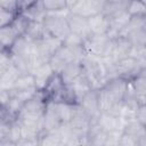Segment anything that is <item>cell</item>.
Returning a JSON list of instances; mask_svg holds the SVG:
<instances>
[{"instance_id": "obj_1", "label": "cell", "mask_w": 146, "mask_h": 146, "mask_svg": "<svg viewBox=\"0 0 146 146\" xmlns=\"http://www.w3.org/2000/svg\"><path fill=\"white\" fill-rule=\"evenodd\" d=\"M83 75L90 83L94 90H98L107 82V71L102 57L84 55L81 58Z\"/></svg>"}, {"instance_id": "obj_2", "label": "cell", "mask_w": 146, "mask_h": 146, "mask_svg": "<svg viewBox=\"0 0 146 146\" xmlns=\"http://www.w3.org/2000/svg\"><path fill=\"white\" fill-rule=\"evenodd\" d=\"M70 11L64 13H47L43 21V26L47 35L56 38L60 41H65L71 34L70 26L66 19V16Z\"/></svg>"}, {"instance_id": "obj_3", "label": "cell", "mask_w": 146, "mask_h": 146, "mask_svg": "<svg viewBox=\"0 0 146 146\" xmlns=\"http://www.w3.org/2000/svg\"><path fill=\"white\" fill-rule=\"evenodd\" d=\"M106 0H73L67 1L68 11L84 18H90L104 11Z\"/></svg>"}, {"instance_id": "obj_4", "label": "cell", "mask_w": 146, "mask_h": 146, "mask_svg": "<svg viewBox=\"0 0 146 146\" xmlns=\"http://www.w3.org/2000/svg\"><path fill=\"white\" fill-rule=\"evenodd\" d=\"M113 44V39H111L107 34L96 35L91 34L83 42V49L87 55H92L102 58H106L111 54Z\"/></svg>"}, {"instance_id": "obj_5", "label": "cell", "mask_w": 146, "mask_h": 146, "mask_svg": "<svg viewBox=\"0 0 146 146\" xmlns=\"http://www.w3.org/2000/svg\"><path fill=\"white\" fill-rule=\"evenodd\" d=\"M141 71H143L141 64L132 57H127L114 64V76L122 78L128 81H131Z\"/></svg>"}, {"instance_id": "obj_6", "label": "cell", "mask_w": 146, "mask_h": 146, "mask_svg": "<svg viewBox=\"0 0 146 146\" xmlns=\"http://www.w3.org/2000/svg\"><path fill=\"white\" fill-rule=\"evenodd\" d=\"M79 59L74 52V50L63 43V46L52 55L49 64L52 67L56 74H60V72L72 62Z\"/></svg>"}, {"instance_id": "obj_7", "label": "cell", "mask_w": 146, "mask_h": 146, "mask_svg": "<svg viewBox=\"0 0 146 146\" xmlns=\"http://www.w3.org/2000/svg\"><path fill=\"white\" fill-rule=\"evenodd\" d=\"M131 49H132V44L130 43V41L127 38L119 35L117 38L113 39L111 54H110L108 57H106V59H108L110 62L115 64L119 60L129 57L130 52H131Z\"/></svg>"}, {"instance_id": "obj_8", "label": "cell", "mask_w": 146, "mask_h": 146, "mask_svg": "<svg viewBox=\"0 0 146 146\" xmlns=\"http://www.w3.org/2000/svg\"><path fill=\"white\" fill-rule=\"evenodd\" d=\"M81 107L84 110L87 115L89 116L91 124L97 123L98 117L100 115V110H99V104H98V96H97V90H90L87 92L82 99L79 102Z\"/></svg>"}, {"instance_id": "obj_9", "label": "cell", "mask_w": 146, "mask_h": 146, "mask_svg": "<svg viewBox=\"0 0 146 146\" xmlns=\"http://www.w3.org/2000/svg\"><path fill=\"white\" fill-rule=\"evenodd\" d=\"M70 124L72 129L75 131H79L82 133L88 132L91 125V121L80 104H72V117H71Z\"/></svg>"}, {"instance_id": "obj_10", "label": "cell", "mask_w": 146, "mask_h": 146, "mask_svg": "<svg viewBox=\"0 0 146 146\" xmlns=\"http://www.w3.org/2000/svg\"><path fill=\"white\" fill-rule=\"evenodd\" d=\"M66 19H67L71 33L81 36L83 40L88 39L91 35L87 18L81 17V16L75 15V14H72V13H68L66 16Z\"/></svg>"}, {"instance_id": "obj_11", "label": "cell", "mask_w": 146, "mask_h": 146, "mask_svg": "<svg viewBox=\"0 0 146 146\" xmlns=\"http://www.w3.org/2000/svg\"><path fill=\"white\" fill-rule=\"evenodd\" d=\"M104 88L107 89V91L113 96V98L116 102L122 103V100L124 99L127 95L128 88H129V81L122 78H114V79L108 80L105 83Z\"/></svg>"}, {"instance_id": "obj_12", "label": "cell", "mask_w": 146, "mask_h": 146, "mask_svg": "<svg viewBox=\"0 0 146 146\" xmlns=\"http://www.w3.org/2000/svg\"><path fill=\"white\" fill-rule=\"evenodd\" d=\"M97 123L106 132L116 131V130L123 132V128L125 125L124 119H122L121 116H116V115L110 114V113H100Z\"/></svg>"}, {"instance_id": "obj_13", "label": "cell", "mask_w": 146, "mask_h": 146, "mask_svg": "<svg viewBox=\"0 0 146 146\" xmlns=\"http://www.w3.org/2000/svg\"><path fill=\"white\" fill-rule=\"evenodd\" d=\"M34 80H35V87L39 91H43L48 83L50 82L51 78L55 75V72L52 70V67L50 66V64H43L39 67H36L33 72H32Z\"/></svg>"}, {"instance_id": "obj_14", "label": "cell", "mask_w": 146, "mask_h": 146, "mask_svg": "<svg viewBox=\"0 0 146 146\" xmlns=\"http://www.w3.org/2000/svg\"><path fill=\"white\" fill-rule=\"evenodd\" d=\"M62 124L56 108H55V102L52 100H47V106H46V112L43 115V132H52L59 128Z\"/></svg>"}, {"instance_id": "obj_15", "label": "cell", "mask_w": 146, "mask_h": 146, "mask_svg": "<svg viewBox=\"0 0 146 146\" xmlns=\"http://www.w3.org/2000/svg\"><path fill=\"white\" fill-rule=\"evenodd\" d=\"M88 25L91 34L103 35L107 34L110 31V19L103 13L88 18Z\"/></svg>"}, {"instance_id": "obj_16", "label": "cell", "mask_w": 146, "mask_h": 146, "mask_svg": "<svg viewBox=\"0 0 146 146\" xmlns=\"http://www.w3.org/2000/svg\"><path fill=\"white\" fill-rule=\"evenodd\" d=\"M83 74L82 71V64L81 59H76L68 64L62 72H60V79L65 86H70L72 82H74L78 78H80Z\"/></svg>"}, {"instance_id": "obj_17", "label": "cell", "mask_w": 146, "mask_h": 146, "mask_svg": "<svg viewBox=\"0 0 146 146\" xmlns=\"http://www.w3.org/2000/svg\"><path fill=\"white\" fill-rule=\"evenodd\" d=\"M133 89L137 100L140 104H146V71H141L136 78L129 81Z\"/></svg>"}, {"instance_id": "obj_18", "label": "cell", "mask_w": 146, "mask_h": 146, "mask_svg": "<svg viewBox=\"0 0 146 146\" xmlns=\"http://www.w3.org/2000/svg\"><path fill=\"white\" fill-rule=\"evenodd\" d=\"M21 75H22V72L16 66H11L6 72L1 73L0 74V90L11 91V89L14 88L16 81L18 80Z\"/></svg>"}, {"instance_id": "obj_19", "label": "cell", "mask_w": 146, "mask_h": 146, "mask_svg": "<svg viewBox=\"0 0 146 146\" xmlns=\"http://www.w3.org/2000/svg\"><path fill=\"white\" fill-rule=\"evenodd\" d=\"M107 137V132L98 124H91L87 132L88 146H103Z\"/></svg>"}, {"instance_id": "obj_20", "label": "cell", "mask_w": 146, "mask_h": 146, "mask_svg": "<svg viewBox=\"0 0 146 146\" xmlns=\"http://www.w3.org/2000/svg\"><path fill=\"white\" fill-rule=\"evenodd\" d=\"M38 90L35 87V80L32 73L29 74H22L18 80L16 81L14 88L11 89V94H19V92H26V91H33Z\"/></svg>"}, {"instance_id": "obj_21", "label": "cell", "mask_w": 146, "mask_h": 146, "mask_svg": "<svg viewBox=\"0 0 146 146\" xmlns=\"http://www.w3.org/2000/svg\"><path fill=\"white\" fill-rule=\"evenodd\" d=\"M18 38L19 35L11 27V25L0 27V43H1L2 50L9 51Z\"/></svg>"}, {"instance_id": "obj_22", "label": "cell", "mask_w": 146, "mask_h": 146, "mask_svg": "<svg viewBox=\"0 0 146 146\" xmlns=\"http://www.w3.org/2000/svg\"><path fill=\"white\" fill-rule=\"evenodd\" d=\"M44 34H46V31H44L43 23L30 21L29 26H27V29L25 31L24 36H26L31 41H38V40L43 39Z\"/></svg>"}, {"instance_id": "obj_23", "label": "cell", "mask_w": 146, "mask_h": 146, "mask_svg": "<svg viewBox=\"0 0 146 146\" xmlns=\"http://www.w3.org/2000/svg\"><path fill=\"white\" fill-rule=\"evenodd\" d=\"M128 6H129V1L127 0H106V5L103 14L110 17L121 11H125L128 9Z\"/></svg>"}, {"instance_id": "obj_24", "label": "cell", "mask_w": 146, "mask_h": 146, "mask_svg": "<svg viewBox=\"0 0 146 146\" xmlns=\"http://www.w3.org/2000/svg\"><path fill=\"white\" fill-rule=\"evenodd\" d=\"M146 25V15H140V16H131L129 23L127 26L123 29V31L120 33L121 36H127L129 33L135 32L137 30L145 29Z\"/></svg>"}, {"instance_id": "obj_25", "label": "cell", "mask_w": 146, "mask_h": 146, "mask_svg": "<svg viewBox=\"0 0 146 146\" xmlns=\"http://www.w3.org/2000/svg\"><path fill=\"white\" fill-rule=\"evenodd\" d=\"M55 108L62 123H70L72 117V104L66 102H55Z\"/></svg>"}, {"instance_id": "obj_26", "label": "cell", "mask_w": 146, "mask_h": 146, "mask_svg": "<svg viewBox=\"0 0 146 146\" xmlns=\"http://www.w3.org/2000/svg\"><path fill=\"white\" fill-rule=\"evenodd\" d=\"M123 132L133 137V138H136V139H138L144 133H146V127L140 124L137 120H131V121L125 122V125L123 128Z\"/></svg>"}, {"instance_id": "obj_27", "label": "cell", "mask_w": 146, "mask_h": 146, "mask_svg": "<svg viewBox=\"0 0 146 146\" xmlns=\"http://www.w3.org/2000/svg\"><path fill=\"white\" fill-rule=\"evenodd\" d=\"M46 13H64L68 11L66 0H42Z\"/></svg>"}, {"instance_id": "obj_28", "label": "cell", "mask_w": 146, "mask_h": 146, "mask_svg": "<svg viewBox=\"0 0 146 146\" xmlns=\"http://www.w3.org/2000/svg\"><path fill=\"white\" fill-rule=\"evenodd\" d=\"M62 144L63 140L56 131L42 132L39 137V146H60Z\"/></svg>"}, {"instance_id": "obj_29", "label": "cell", "mask_w": 146, "mask_h": 146, "mask_svg": "<svg viewBox=\"0 0 146 146\" xmlns=\"http://www.w3.org/2000/svg\"><path fill=\"white\" fill-rule=\"evenodd\" d=\"M124 38H127L130 41L132 47H144V46H146V31H145V29L131 32Z\"/></svg>"}, {"instance_id": "obj_30", "label": "cell", "mask_w": 146, "mask_h": 146, "mask_svg": "<svg viewBox=\"0 0 146 146\" xmlns=\"http://www.w3.org/2000/svg\"><path fill=\"white\" fill-rule=\"evenodd\" d=\"M29 23H30V19L25 15H23L22 13H18L16 18H15V21L11 24V27L16 31V33L19 36H22V35L25 34V31H26V29L29 26Z\"/></svg>"}, {"instance_id": "obj_31", "label": "cell", "mask_w": 146, "mask_h": 146, "mask_svg": "<svg viewBox=\"0 0 146 146\" xmlns=\"http://www.w3.org/2000/svg\"><path fill=\"white\" fill-rule=\"evenodd\" d=\"M22 139V127L18 122L17 119L10 122V129H9V135H8V140L11 143L17 144Z\"/></svg>"}, {"instance_id": "obj_32", "label": "cell", "mask_w": 146, "mask_h": 146, "mask_svg": "<svg viewBox=\"0 0 146 146\" xmlns=\"http://www.w3.org/2000/svg\"><path fill=\"white\" fill-rule=\"evenodd\" d=\"M127 11L130 16L146 15V5L144 1H129Z\"/></svg>"}, {"instance_id": "obj_33", "label": "cell", "mask_w": 146, "mask_h": 146, "mask_svg": "<svg viewBox=\"0 0 146 146\" xmlns=\"http://www.w3.org/2000/svg\"><path fill=\"white\" fill-rule=\"evenodd\" d=\"M17 14L6 10V9H0V27H5V26H9L13 24V22L15 21Z\"/></svg>"}, {"instance_id": "obj_34", "label": "cell", "mask_w": 146, "mask_h": 146, "mask_svg": "<svg viewBox=\"0 0 146 146\" xmlns=\"http://www.w3.org/2000/svg\"><path fill=\"white\" fill-rule=\"evenodd\" d=\"M11 66H14V64H13V59H11L10 52L6 51V50H1V55H0V74L6 72L7 70H9Z\"/></svg>"}, {"instance_id": "obj_35", "label": "cell", "mask_w": 146, "mask_h": 146, "mask_svg": "<svg viewBox=\"0 0 146 146\" xmlns=\"http://www.w3.org/2000/svg\"><path fill=\"white\" fill-rule=\"evenodd\" d=\"M121 135H122V131H117V130L107 132V137L103 146H119Z\"/></svg>"}, {"instance_id": "obj_36", "label": "cell", "mask_w": 146, "mask_h": 146, "mask_svg": "<svg viewBox=\"0 0 146 146\" xmlns=\"http://www.w3.org/2000/svg\"><path fill=\"white\" fill-rule=\"evenodd\" d=\"M83 42H84V40L81 36L71 33L67 36V39L64 41V44L67 46V47H71V48H76V47H82L83 46Z\"/></svg>"}, {"instance_id": "obj_37", "label": "cell", "mask_w": 146, "mask_h": 146, "mask_svg": "<svg viewBox=\"0 0 146 146\" xmlns=\"http://www.w3.org/2000/svg\"><path fill=\"white\" fill-rule=\"evenodd\" d=\"M0 9H6L13 13L18 14V1L15 0H1L0 1Z\"/></svg>"}, {"instance_id": "obj_38", "label": "cell", "mask_w": 146, "mask_h": 146, "mask_svg": "<svg viewBox=\"0 0 146 146\" xmlns=\"http://www.w3.org/2000/svg\"><path fill=\"white\" fill-rule=\"evenodd\" d=\"M136 120L146 127V104H140L136 112Z\"/></svg>"}, {"instance_id": "obj_39", "label": "cell", "mask_w": 146, "mask_h": 146, "mask_svg": "<svg viewBox=\"0 0 146 146\" xmlns=\"http://www.w3.org/2000/svg\"><path fill=\"white\" fill-rule=\"evenodd\" d=\"M119 146H137V139L122 132L120 141H119Z\"/></svg>"}, {"instance_id": "obj_40", "label": "cell", "mask_w": 146, "mask_h": 146, "mask_svg": "<svg viewBox=\"0 0 146 146\" xmlns=\"http://www.w3.org/2000/svg\"><path fill=\"white\" fill-rule=\"evenodd\" d=\"M9 129H10V122L1 121V124H0V141L8 140Z\"/></svg>"}, {"instance_id": "obj_41", "label": "cell", "mask_w": 146, "mask_h": 146, "mask_svg": "<svg viewBox=\"0 0 146 146\" xmlns=\"http://www.w3.org/2000/svg\"><path fill=\"white\" fill-rule=\"evenodd\" d=\"M11 99V92L7 91V90H0V104H1V108L6 107L8 105V103Z\"/></svg>"}, {"instance_id": "obj_42", "label": "cell", "mask_w": 146, "mask_h": 146, "mask_svg": "<svg viewBox=\"0 0 146 146\" xmlns=\"http://www.w3.org/2000/svg\"><path fill=\"white\" fill-rule=\"evenodd\" d=\"M17 146H39V139H21Z\"/></svg>"}, {"instance_id": "obj_43", "label": "cell", "mask_w": 146, "mask_h": 146, "mask_svg": "<svg viewBox=\"0 0 146 146\" xmlns=\"http://www.w3.org/2000/svg\"><path fill=\"white\" fill-rule=\"evenodd\" d=\"M137 146H146V133L137 139Z\"/></svg>"}, {"instance_id": "obj_44", "label": "cell", "mask_w": 146, "mask_h": 146, "mask_svg": "<svg viewBox=\"0 0 146 146\" xmlns=\"http://www.w3.org/2000/svg\"><path fill=\"white\" fill-rule=\"evenodd\" d=\"M0 146H17L15 143H11L9 140H6V141H0Z\"/></svg>"}, {"instance_id": "obj_45", "label": "cell", "mask_w": 146, "mask_h": 146, "mask_svg": "<svg viewBox=\"0 0 146 146\" xmlns=\"http://www.w3.org/2000/svg\"><path fill=\"white\" fill-rule=\"evenodd\" d=\"M141 67H143L144 71H146V56H145V58H144L143 62H141Z\"/></svg>"}, {"instance_id": "obj_46", "label": "cell", "mask_w": 146, "mask_h": 146, "mask_svg": "<svg viewBox=\"0 0 146 146\" xmlns=\"http://www.w3.org/2000/svg\"><path fill=\"white\" fill-rule=\"evenodd\" d=\"M145 31H146V25H145Z\"/></svg>"}]
</instances>
